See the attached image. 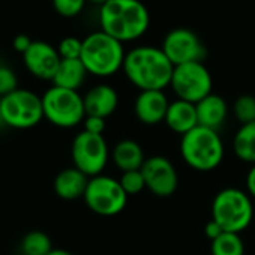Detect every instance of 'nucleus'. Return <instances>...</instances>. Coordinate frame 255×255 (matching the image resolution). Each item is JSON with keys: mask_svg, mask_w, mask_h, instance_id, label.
Masks as SVG:
<instances>
[{"mask_svg": "<svg viewBox=\"0 0 255 255\" xmlns=\"http://www.w3.org/2000/svg\"><path fill=\"white\" fill-rule=\"evenodd\" d=\"M99 26L119 42H131L146 35L150 14L140 0H108L99 8Z\"/></svg>", "mask_w": 255, "mask_h": 255, "instance_id": "nucleus-1", "label": "nucleus"}, {"mask_svg": "<svg viewBox=\"0 0 255 255\" xmlns=\"http://www.w3.org/2000/svg\"><path fill=\"white\" fill-rule=\"evenodd\" d=\"M123 72L135 87L143 90H164L170 86L174 65L162 48L143 45L128 51Z\"/></svg>", "mask_w": 255, "mask_h": 255, "instance_id": "nucleus-2", "label": "nucleus"}, {"mask_svg": "<svg viewBox=\"0 0 255 255\" xmlns=\"http://www.w3.org/2000/svg\"><path fill=\"white\" fill-rule=\"evenodd\" d=\"M180 153L192 170L204 173L221 165L225 147L218 131L198 125L192 131L182 135Z\"/></svg>", "mask_w": 255, "mask_h": 255, "instance_id": "nucleus-3", "label": "nucleus"}, {"mask_svg": "<svg viewBox=\"0 0 255 255\" xmlns=\"http://www.w3.org/2000/svg\"><path fill=\"white\" fill-rule=\"evenodd\" d=\"M123 44L102 30L93 32L83 39L81 62L87 72L95 77H111L123 68Z\"/></svg>", "mask_w": 255, "mask_h": 255, "instance_id": "nucleus-4", "label": "nucleus"}, {"mask_svg": "<svg viewBox=\"0 0 255 255\" xmlns=\"http://www.w3.org/2000/svg\"><path fill=\"white\" fill-rule=\"evenodd\" d=\"M252 197L239 188L219 191L212 203V219L227 233L240 234L254 221Z\"/></svg>", "mask_w": 255, "mask_h": 255, "instance_id": "nucleus-5", "label": "nucleus"}, {"mask_svg": "<svg viewBox=\"0 0 255 255\" xmlns=\"http://www.w3.org/2000/svg\"><path fill=\"white\" fill-rule=\"evenodd\" d=\"M0 119L3 126L30 129L44 119L42 96L27 89H17L0 98Z\"/></svg>", "mask_w": 255, "mask_h": 255, "instance_id": "nucleus-6", "label": "nucleus"}, {"mask_svg": "<svg viewBox=\"0 0 255 255\" xmlns=\"http://www.w3.org/2000/svg\"><path fill=\"white\" fill-rule=\"evenodd\" d=\"M44 119L57 128H74L84 122V99L77 90L50 87L42 95Z\"/></svg>", "mask_w": 255, "mask_h": 255, "instance_id": "nucleus-7", "label": "nucleus"}, {"mask_svg": "<svg viewBox=\"0 0 255 255\" xmlns=\"http://www.w3.org/2000/svg\"><path fill=\"white\" fill-rule=\"evenodd\" d=\"M83 198L86 206L99 216L119 215L128 203V194L119 179L104 174L90 177Z\"/></svg>", "mask_w": 255, "mask_h": 255, "instance_id": "nucleus-8", "label": "nucleus"}, {"mask_svg": "<svg viewBox=\"0 0 255 255\" xmlns=\"http://www.w3.org/2000/svg\"><path fill=\"white\" fill-rule=\"evenodd\" d=\"M170 86L177 99L197 104L212 93L213 80L203 62H194L174 66Z\"/></svg>", "mask_w": 255, "mask_h": 255, "instance_id": "nucleus-9", "label": "nucleus"}, {"mask_svg": "<svg viewBox=\"0 0 255 255\" xmlns=\"http://www.w3.org/2000/svg\"><path fill=\"white\" fill-rule=\"evenodd\" d=\"M71 156L74 167L89 177L102 174L110 159L108 144L104 135L81 131L75 135L71 146Z\"/></svg>", "mask_w": 255, "mask_h": 255, "instance_id": "nucleus-10", "label": "nucleus"}, {"mask_svg": "<svg viewBox=\"0 0 255 255\" xmlns=\"http://www.w3.org/2000/svg\"><path fill=\"white\" fill-rule=\"evenodd\" d=\"M161 48L174 66L203 62L207 56V50L198 35L185 27L170 30Z\"/></svg>", "mask_w": 255, "mask_h": 255, "instance_id": "nucleus-11", "label": "nucleus"}, {"mask_svg": "<svg viewBox=\"0 0 255 255\" xmlns=\"http://www.w3.org/2000/svg\"><path fill=\"white\" fill-rule=\"evenodd\" d=\"M141 173L146 180V189H149L155 197L168 198L179 186L177 170L165 156H149L141 167Z\"/></svg>", "mask_w": 255, "mask_h": 255, "instance_id": "nucleus-12", "label": "nucleus"}, {"mask_svg": "<svg viewBox=\"0 0 255 255\" xmlns=\"http://www.w3.org/2000/svg\"><path fill=\"white\" fill-rule=\"evenodd\" d=\"M26 69L39 80L53 81L62 57L51 44L45 41H33L30 48L23 54Z\"/></svg>", "mask_w": 255, "mask_h": 255, "instance_id": "nucleus-13", "label": "nucleus"}, {"mask_svg": "<svg viewBox=\"0 0 255 255\" xmlns=\"http://www.w3.org/2000/svg\"><path fill=\"white\" fill-rule=\"evenodd\" d=\"M170 101L164 90H143L135 99L134 111L143 125H158L165 120Z\"/></svg>", "mask_w": 255, "mask_h": 255, "instance_id": "nucleus-14", "label": "nucleus"}, {"mask_svg": "<svg viewBox=\"0 0 255 255\" xmlns=\"http://www.w3.org/2000/svg\"><path fill=\"white\" fill-rule=\"evenodd\" d=\"M86 116H96L107 119L117 110L119 95L108 84H98L87 90L83 96Z\"/></svg>", "mask_w": 255, "mask_h": 255, "instance_id": "nucleus-15", "label": "nucleus"}, {"mask_svg": "<svg viewBox=\"0 0 255 255\" xmlns=\"http://www.w3.org/2000/svg\"><path fill=\"white\" fill-rule=\"evenodd\" d=\"M89 180L90 177L86 176L83 171H80L75 167H69V168L62 170L56 176L53 188L59 198L72 201V200H78L84 197Z\"/></svg>", "mask_w": 255, "mask_h": 255, "instance_id": "nucleus-16", "label": "nucleus"}, {"mask_svg": "<svg viewBox=\"0 0 255 255\" xmlns=\"http://www.w3.org/2000/svg\"><path fill=\"white\" fill-rule=\"evenodd\" d=\"M165 125L176 134L185 135L194 128L198 126V117H197V107L192 102L176 99L170 102V107L167 110L165 116Z\"/></svg>", "mask_w": 255, "mask_h": 255, "instance_id": "nucleus-17", "label": "nucleus"}, {"mask_svg": "<svg viewBox=\"0 0 255 255\" xmlns=\"http://www.w3.org/2000/svg\"><path fill=\"white\" fill-rule=\"evenodd\" d=\"M195 107L200 126L209 128L213 131L221 129V126L225 123V119L228 116V105L222 96L210 93L209 96L197 102Z\"/></svg>", "mask_w": 255, "mask_h": 255, "instance_id": "nucleus-18", "label": "nucleus"}, {"mask_svg": "<svg viewBox=\"0 0 255 255\" xmlns=\"http://www.w3.org/2000/svg\"><path fill=\"white\" fill-rule=\"evenodd\" d=\"M111 159L114 165L122 173H125V171L141 170L147 158L144 156V150L140 146V143H137L135 140L126 138L116 143L111 152Z\"/></svg>", "mask_w": 255, "mask_h": 255, "instance_id": "nucleus-19", "label": "nucleus"}, {"mask_svg": "<svg viewBox=\"0 0 255 255\" xmlns=\"http://www.w3.org/2000/svg\"><path fill=\"white\" fill-rule=\"evenodd\" d=\"M87 74L89 72L81 59H62L53 78V86L78 92V89L84 84Z\"/></svg>", "mask_w": 255, "mask_h": 255, "instance_id": "nucleus-20", "label": "nucleus"}, {"mask_svg": "<svg viewBox=\"0 0 255 255\" xmlns=\"http://www.w3.org/2000/svg\"><path fill=\"white\" fill-rule=\"evenodd\" d=\"M233 150L242 162L255 164V122L240 125L233 138Z\"/></svg>", "mask_w": 255, "mask_h": 255, "instance_id": "nucleus-21", "label": "nucleus"}, {"mask_svg": "<svg viewBox=\"0 0 255 255\" xmlns=\"http://www.w3.org/2000/svg\"><path fill=\"white\" fill-rule=\"evenodd\" d=\"M20 249L21 255H48L54 248L47 233L33 230L21 239Z\"/></svg>", "mask_w": 255, "mask_h": 255, "instance_id": "nucleus-22", "label": "nucleus"}, {"mask_svg": "<svg viewBox=\"0 0 255 255\" xmlns=\"http://www.w3.org/2000/svg\"><path fill=\"white\" fill-rule=\"evenodd\" d=\"M212 255H245V243L240 234L224 231L210 245Z\"/></svg>", "mask_w": 255, "mask_h": 255, "instance_id": "nucleus-23", "label": "nucleus"}, {"mask_svg": "<svg viewBox=\"0 0 255 255\" xmlns=\"http://www.w3.org/2000/svg\"><path fill=\"white\" fill-rule=\"evenodd\" d=\"M233 113L236 120L240 125L255 122V96L252 95H242L234 101Z\"/></svg>", "mask_w": 255, "mask_h": 255, "instance_id": "nucleus-24", "label": "nucleus"}, {"mask_svg": "<svg viewBox=\"0 0 255 255\" xmlns=\"http://www.w3.org/2000/svg\"><path fill=\"white\" fill-rule=\"evenodd\" d=\"M119 182H120L122 188L125 189V192L128 194V197L137 195V194H140V192H143L146 189V180H144V176H143L141 170L122 173Z\"/></svg>", "mask_w": 255, "mask_h": 255, "instance_id": "nucleus-25", "label": "nucleus"}, {"mask_svg": "<svg viewBox=\"0 0 255 255\" xmlns=\"http://www.w3.org/2000/svg\"><path fill=\"white\" fill-rule=\"evenodd\" d=\"M87 0H51L54 11L65 18L77 17L83 12Z\"/></svg>", "mask_w": 255, "mask_h": 255, "instance_id": "nucleus-26", "label": "nucleus"}, {"mask_svg": "<svg viewBox=\"0 0 255 255\" xmlns=\"http://www.w3.org/2000/svg\"><path fill=\"white\" fill-rule=\"evenodd\" d=\"M57 51L62 59H80L81 51H83V39H78L75 36H68L63 38L59 42Z\"/></svg>", "mask_w": 255, "mask_h": 255, "instance_id": "nucleus-27", "label": "nucleus"}, {"mask_svg": "<svg viewBox=\"0 0 255 255\" xmlns=\"http://www.w3.org/2000/svg\"><path fill=\"white\" fill-rule=\"evenodd\" d=\"M18 89L17 74L6 65H0V98Z\"/></svg>", "mask_w": 255, "mask_h": 255, "instance_id": "nucleus-28", "label": "nucleus"}, {"mask_svg": "<svg viewBox=\"0 0 255 255\" xmlns=\"http://www.w3.org/2000/svg\"><path fill=\"white\" fill-rule=\"evenodd\" d=\"M83 125H84L83 131L90 132V134H96V135H102L104 131H105V128H107L105 119L96 117V116H86Z\"/></svg>", "mask_w": 255, "mask_h": 255, "instance_id": "nucleus-29", "label": "nucleus"}, {"mask_svg": "<svg viewBox=\"0 0 255 255\" xmlns=\"http://www.w3.org/2000/svg\"><path fill=\"white\" fill-rule=\"evenodd\" d=\"M32 42H33V41H32L27 35H17V36L14 38V41H12V47H14V50H15L17 53L24 54V53L30 48Z\"/></svg>", "mask_w": 255, "mask_h": 255, "instance_id": "nucleus-30", "label": "nucleus"}, {"mask_svg": "<svg viewBox=\"0 0 255 255\" xmlns=\"http://www.w3.org/2000/svg\"><path fill=\"white\" fill-rule=\"evenodd\" d=\"M222 233H224V230H222L221 225H219L218 222H215L213 219H210V221L204 225V234H206V237H207L210 242H213L215 239H218Z\"/></svg>", "mask_w": 255, "mask_h": 255, "instance_id": "nucleus-31", "label": "nucleus"}, {"mask_svg": "<svg viewBox=\"0 0 255 255\" xmlns=\"http://www.w3.org/2000/svg\"><path fill=\"white\" fill-rule=\"evenodd\" d=\"M246 192L255 198V164L251 167V170L246 174Z\"/></svg>", "mask_w": 255, "mask_h": 255, "instance_id": "nucleus-32", "label": "nucleus"}, {"mask_svg": "<svg viewBox=\"0 0 255 255\" xmlns=\"http://www.w3.org/2000/svg\"><path fill=\"white\" fill-rule=\"evenodd\" d=\"M48 255H75V254H72L66 249H53Z\"/></svg>", "mask_w": 255, "mask_h": 255, "instance_id": "nucleus-33", "label": "nucleus"}, {"mask_svg": "<svg viewBox=\"0 0 255 255\" xmlns=\"http://www.w3.org/2000/svg\"><path fill=\"white\" fill-rule=\"evenodd\" d=\"M89 2H93V3H99V5H104L108 0H89Z\"/></svg>", "mask_w": 255, "mask_h": 255, "instance_id": "nucleus-34", "label": "nucleus"}]
</instances>
